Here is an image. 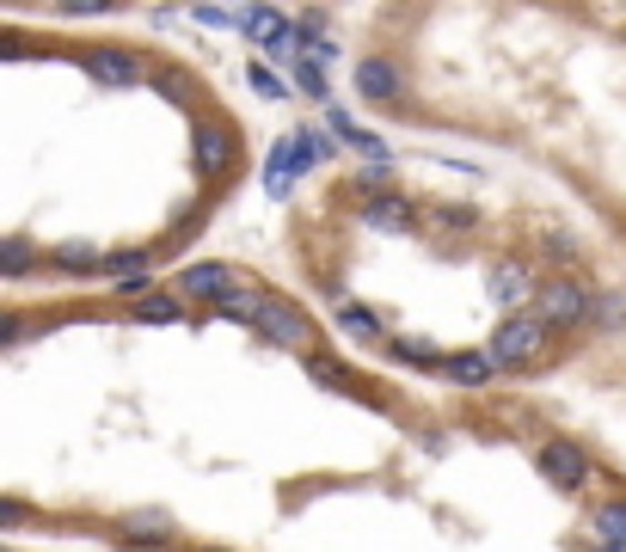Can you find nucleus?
Wrapping results in <instances>:
<instances>
[{
	"label": "nucleus",
	"instance_id": "nucleus-10",
	"mask_svg": "<svg viewBox=\"0 0 626 552\" xmlns=\"http://www.w3.org/2000/svg\"><path fill=\"white\" fill-rule=\"evenodd\" d=\"M442 375H449L454 387H492L504 368L492 362V350H449V362H442Z\"/></svg>",
	"mask_w": 626,
	"mask_h": 552
},
{
	"label": "nucleus",
	"instance_id": "nucleus-11",
	"mask_svg": "<svg viewBox=\"0 0 626 552\" xmlns=\"http://www.w3.org/2000/svg\"><path fill=\"white\" fill-rule=\"evenodd\" d=\"M240 31H246V38H253V43H270V50H277V43L283 38H289V19H283L277 13V7H246V13H240Z\"/></svg>",
	"mask_w": 626,
	"mask_h": 552
},
{
	"label": "nucleus",
	"instance_id": "nucleus-19",
	"mask_svg": "<svg viewBox=\"0 0 626 552\" xmlns=\"http://www.w3.org/2000/svg\"><path fill=\"white\" fill-rule=\"evenodd\" d=\"M357 191L369 203H381V197H400V191H393V166H369V172H357Z\"/></svg>",
	"mask_w": 626,
	"mask_h": 552
},
{
	"label": "nucleus",
	"instance_id": "nucleus-23",
	"mask_svg": "<svg viewBox=\"0 0 626 552\" xmlns=\"http://www.w3.org/2000/svg\"><path fill=\"white\" fill-rule=\"evenodd\" d=\"M246 80H253V86H258V99H289V86H283V80L270 74V68H253V74H246Z\"/></svg>",
	"mask_w": 626,
	"mask_h": 552
},
{
	"label": "nucleus",
	"instance_id": "nucleus-20",
	"mask_svg": "<svg viewBox=\"0 0 626 552\" xmlns=\"http://www.w3.org/2000/svg\"><path fill=\"white\" fill-rule=\"evenodd\" d=\"M31 270V239H7V246H0V276H13V283H19V276H25Z\"/></svg>",
	"mask_w": 626,
	"mask_h": 552
},
{
	"label": "nucleus",
	"instance_id": "nucleus-25",
	"mask_svg": "<svg viewBox=\"0 0 626 552\" xmlns=\"http://www.w3.org/2000/svg\"><path fill=\"white\" fill-rule=\"evenodd\" d=\"M197 552H227V546H197Z\"/></svg>",
	"mask_w": 626,
	"mask_h": 552
},
{
	"label": "nucleus",
	"instance_id": "nucleus-22",
	"mask_svg": "<svg viewBox=\"0 0 626 552\" xmlns=\"http://www.w3.org/2000/svg\"><path fill=\"white\" fill-rule=\"evenodd\" d=\"M295 86H301L307 99H326V74H320V62H295Z\"/></svg>",
	"mask_w": 626,
	"mask_h": 552
},
{
	"label": "nucleus",
	"instance_id": "nucleus-9",
	"mask_svg": "<svg viewBox=\"0 0 626 552\" xmlns=\"http://www.w3.org/2000/svg\"><path fill=\"white\" fill-rule=\"evenodd\" d=\"M86 74L105 80V86H135V80H142V55L99 43V50H86Z\"/></svg>",
	"mask_w": 626,
	"mask_h": 552
},
{
	"label": "nucleus",
	"instance_id": "nucleus-12",
	"mask_svg": "<svg viewBox=\"0 0 626 552\" xmlns=\"http://www.w3.org/2000/svg\"><path fill=\"white\" fill-rule=\"evenodd\" d=\"M362 222H369L374 234H406V227H412V203H406V197L362 203Z\"/></svg>",
	"mask_w": 626,
	"mask_h": 552
},
{
	"label": "nucleus",
	"instance_id": "nucleus-21",
	"mask_svg": "<svg viewBox=\"0 0 626 552\" xmlns=\"http://www.w3.org/2000/svg\"><path fill=\"white\" fill-rule=\"evenodd\" d=\"M492 295L497 301H522V295H528V270H522V264H504L497 283H492Z\"/></svg>",
	"mask_w": 626,
	"mask_h": 552
},
{
	"label": "nucleus",
	"instance_id": "nucleus-16",
	"mask_svg": "<svg viewBox=\"0 0 626 552\" xmlns=\"http://www.w3.org/2000/svg\"><path fill=\"white\" fill-rule=\"evenodd\" d=\"M338 326H345L350 331V338H381V319H374L369 314V307H357V301H338Z\"/></svg>",
	"mask_w": 626,
	"mask_h": 552
},
{
	"label": "nucleus",
	"instance_id": "nucleus-8",
	"mask_svg": "<svg viewBox=\"0 0 626 552\" xmlns=\"http://www.w3.org/2000/svg\"><path fill=\"white\" fill-rule=\"evenodd\" d=\"M43 258L55 264V270H68V276H99L111 264V252L105 246H93V239H55Z\"/></svg>",
	"mask_w": 626,
	"mask_h": 552
},
{
	"label": "nucleus",
	"instance_id": "nucleus-15",
	"mask_svg": "<svg viewBox=\"0 0 626 552\" xmlns=\"http://www.w3.org/2000/svg\"><path fill=\"white\" fill-rule=\"evenodd\" d=\"M123 540H147V546H166V540H173V522H166V515H130V522H123Z\"/></svg>",
	"mask_w": 626,
	"mask_h": 552
},
{
	"label": "nucleus",
	"instance_id": "nucleus-17",
	"mask_svg": "<svg viewBox=\"0 0 626 552\" xmlns=\"http://www.w3.org/2000/svg\"><path fill=\"white\" fill-rule=\"evenodd\" d=\"M596 534H602V546H626V503H602Z\"/></svg>",
	"mask_w": 626,
	"mask_h": 552
},
{
	"label": "nucleus",
	"instance_id": "nucleus-24",
	"mask_svg": "<svg viewBox=\"0 0 626 552\" xmlns=\"http://www.w3.org/2000/svg\"><path fill=\"white\" fill-rule=\"evenodd\" d=\"M596 314L608 319V331H620V326H626V301H620V295H614V301H602Z\"/></svg>",
	"mask_w": 626,
	"mask_h": 552
},
{
	"label": "nucleus",
	"instance_id": "nucleus-1",
	"mask_svg": "<svg viewBox=\"0 0 626 552\" xmlns=\"http://www.w3.org/2000/svg\"><path fill=\"white\" fill-rule=\"evenodd\" d=\"M534 314L546 326H589L596 319V295L584 283H572V276H553L546 289H534Z\"/></svg>",
	"mask_w": 626,
	"mask_h": 552
},
{
	"label": "nucleus",
	"instance_id": "nucleus-5",
	"mask_svg": "<svg viewBox=\"0 0 626 552\" xmlns=\"http://www.w3.org/2000/svg\"><path fill=\"white\" fill-rule=\"evenodd\" d=\"M234 154H240V142H234V130L227 123H197V135H191V160H197V178H222L227 166H234Z\"/></svg>",
	"mask_w": 626,
	"mask_h": 552
},
{
	"label": "nucleus",
	"instance_id": "nucleus-4",
	"mask_svg": "<svg viewBox=\"0 0 626 552\" xmlns=\"http://www.w3.org/2000/svg\"><path fill=\"white\" fill-rule=\"evenodd\" d=\"M258 331H265L277 350H314V319H307L295 301H283V295H270V307H265V319H258Z\"/></svg>",
	"mask_w": 626,
	"mask_h": 552
},
{
	"label": "nucleus",
	"instance_id": "nucleus-6",
	"mask_svg": "<svg viewBox=\"0 0 626 552\" xmlns=\"http://www.w3.org/2000/svg\"><path fill=\"white\" fill-rule=\"evenodd\" d=\"M534 460H541V473L553 479V485H560V491H577V485H584V479H589V454H584V448H577V442H565V436H553V442H541V454H534Z\"/></svg>",
	"mask_w": 626,
	"mask_h": 552
},
{
	"label": "nucleus",
	"instance_id": "nucleus-2",
	"mask_svg": "<svg viewBox=\"0 0 626 552\" xmlns=\"http://www.w3.org/2000/svg\"><path fill=\"white\" fill-rule=\"evenodd\" d=\"M546 319L541 314H510L504 326H497V338H492V362L497 368H528L534 356H541V344H546Z\"/></svg>",
	"mask_w": 626,
	"mask_h": 552
},
{
	"label": "nucleus",
	"instance_id": "nucleus-13",
	"mask_svg": "<svg viewBox=\"0 0 626 552\" xmlns=\"http://www.w3.org/2000/svg\"><path fill=\"white\" fill-rule=\"evenodd\" d=\"M265 307H270V295L240 289V295H227V301L215 307V314H222V319H234V326H258V319H265Z\"/></svg>",
	"mask_w": 626,
	"mask_h": 552
},
{
	"label": "nucleus",
	"instance_id": "nucleus-26",
	"mask_svg": "<svg viewBox=\"0 0 626 552\" xmlns=\"http://www.w3.org/2000/svg\"><path fill=\"white\" fill-rule=\"evenodd\" d=\"M602 552H626V546H602Z\"/></svg>",
	"mask_w": 626,
	"mask_h": 552
},
{
	"label": "nucleus",
	"instance_id": "nucleus-14",
	"mask_svg": "<svg viewBox=\"0 0 626 552\" xmlns=\"http://www.w3.org/2000/svg\"><path fill=\"white\" fill-rule=\"evenodd\" d=\"M135 319H142V326H178V319H185V295H142Z\"/></svg>",
	"mask_w": 626,
	"mask_h": 552
},
{
	"label": "nucleus",
	"instance_id": "nucleus-18",
	"mask_svg": "<svg viewBox=\"0 0 626 552\" xmlns=\"http://www.w3.org/2000/svg\"><path fill=\"white\" fill-rule=\"evenodd\" d=\"M387 350H393V356H406V362H424V368H442V362H449V356H442L437 344H424V338H393Z\"/></svg>",
	"mask_w": 626,
	"mask_h": 552
},
{
	"label": "nucleus",
	"instance_id": "nucleus-3",
	"mask_svg": "<svg viewBox=\"0 0 626 552\" xmlns=\"http://www.w3.org/2000/svg\"><path fill=\"white\" fill-rule=\"evenodd\" d=\"M240 289H246V276L234 270V264H215V258L185 264V276H178V295L197 301V307H222L227 295H240Z\"/></svg>",
	"mask_w": 626,
	"mask_h": 552
},
{
	"label": "nucleus",
	"instance_id": "nucleus-7",
	"mask_svg": "<svg viewBox=\"0 0 626 552\" xmlns=\"http://www.w3.org/2000/svg\"><path fill=\"white\" fill-rule=\"evenodd\" d=\"M357 92L369 99V105H393V99L406 92V74L387 62V55H362L357 62Z\"/></svg>",
	"mask_w": 626,
	"mask_h": 552
}]
</instances>
